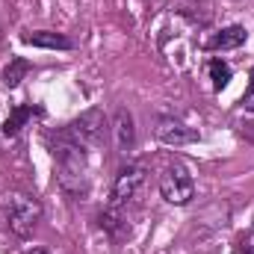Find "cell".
I'll return each instance as SVG.
<instances>
[{"label": "cell", "instance_id": "5bb4252c", "mask_svg": "<svg viewBox=\"0 0 254 254\" xmlns=\"http://www.w3.org/2000/svg\"><path fill=\"white\" fill-rule=\"evenodd\" d=\"M240 254H254V228L240 237Z\"/></svg>", "mask_w": 254, "mask_h": 254}, {"label": "cell", "instance_id": "7a4b0ae2", "mask_svg": "<svg viewBox=\"0 0 254 254\" xmlns=\"http://www.w3.org/2000/svg\"><path fill=\"white\" fill-rule=\"evenodd\" d=\"M3 216H6V225H9L12 234L27 237V234H33V228H36L39 219H42V204H39L33 195L15 192V195L6 198V204H3Z\"/></svg>", "mask_w": 254, "mask_h": 254}, {"label": "cell", "instance_id": "9c48e42d", "mask_svg": "<svg viewBox=\"0 0 254 254\" xmlns=\"http://www.w3.org/2000/svg\"><path fill=\"white\" fill-rule=\"evenodd\" d=\"M33 116H42V110H39V107H30V104H18V107L6 116V122H3V127H0V133H3L6 139H15Z\"/></svg>", "mask_w": 254, "mask_h": 254}, {"label": "cell", "instance_id": "5b68a950", "mask_svg": "<svg viewBox=\"0 0 254 254\" xmlns=\"http://www.w3.org/2000/svg\"><path fill=\"white\" fill-rule=\"evenodd\" d=\"M142 184H145V166H139V163H127V166H122L119 175H116V184H113L110 207H127V204L139 195Z\"/></svg>", "mask_w": 254, "mask_h": 254}, {"label": "cell", "instance_id": "7c38bea8", "mask_svg": "<svg viewBox=\"0 0 254 254\" xmlns=\"http://www.w3.org/2000/svg\"><path fill=\"white\" fill-rule=\"evenodd\" d=\"M27 71H30V63H27V60H12V63L3 68V86H6V89H15V86L24 80Z\"/></svg>", "mask_w": 254, "mask_h": 254}, {"label": "cell", "instance_id": "3957f363", "mask_svg": "<svg viewBox=\"0 0 254 254\" xmlns=\"http://www.w3.org/2000/svg\"><path fill=\"white\" fill-rule=\"evenodd\" d=\"M160 192H163V198H166L169 204H175V207H187L192 198H195L192 172L181 163V160H175V163H169V166L163 169V175H160Z\"/></svg>", "mask_w": 254, "mask_h": 254}, {"label": "cell", "instance_id": "8fae6325", "mask_svg": "<svg viewBox=\"0 0 254 254\" xmlns=\"http://www.w3.org/2000/svg\"><path fill=\"white\" fill-rule=\"evenodd\" d=\"M207 74H210V80H213V89H216V92H222V89L231 83V77H234L231 65L225 63L222 57H213V60L207 63Z\"/></svg>", "mask_w": 254, "mask_h": 254}, {"label": "cell", "instance_id": "ba28073f", "mask_svg": "<svg viewBox=\"0 0 254 254\" xmlns=\"http://www.w3.org/2000/svg\"><path fill=\"white\" fill-rule=\"evenodd\" d=\"M24 45H33V48H48V51H71L74 42L63 36V33H51V30H39V33H27L21 36Z\"/></svg>", "mask_w": 254, "mask_h": 254}, {"label": "cell", "instance_id": "8992f818", "mask_svg": "<svg viewBox=\"0 0 254 254\" xmlns=\"http://www.w3.org/2000/svg\"><path fill=\"white\" fill-rule=\"evenodd\" d=\"M154 133H157V139H160L163 145H169V148H184V145L198 142V130L190 127V125H184V122L175 119V116H160Z\"/></svg>", "mask_w": 254, "mask_h": 254}, {"label": "cell", "instance_id": "30bf717a", "mask_svg": "<svg viewBox=\"0 0 254 254\" xmlns=\"http://www.w3.org/2000/svg\"><path fill=\"white\" fill-rule=\"evenodd\" d=\"M246 39H249L246 27H243V24H231V27L219 30V33L210 39V51H234V48L246 45Z\"/></svg>", "mask_w": 254, "mask_h": 254}, {"label": "cell", "instance_id": "277c9868", "mask_svg": "<svg viewBox=\"0 0 254 254\" xmlns=\"http://www.w3.org/2000/svg\"><path fill=\"white\" fill-rule=\"evenodd\" d=\"M74 142H80L83 148H101L107 142V119L101 110H86L80 119H74L71 125H65Z\"/></svg>", "mask_w": 254, "mask_h": 254}, {"label": "cell", "instance_id": "9a60e30c", "mask_svg": "<svg viewBox=\"0 0 254 254\" xmlns=\"http://www.w3.org/2000/svg\"><path fill=\"white\" fill-rule=\"evenodd\" d=\"M30 254H48V252H45V249H33Z\"/></svg>", "mask_w": 254, "mask_h": 254}, {"label": "cell", "instance_id": "4fadbf2b", "mask_svg": "<svg viewBox=\"0 0 254 254\" xmlns=\"http://www.w3.org/2000/svg\"><path fill=\"white\" fill-rule=\"evenodd\" d=\"M240 107H243L246 113H254V68H252V74H249V89H246L243 98H240Z\"/></svg>", "mask_w": 254, "mask_h": 254}, {"label": "cell", "instance_id": "52a82bcc", "mask_svg": "<svg viewBox=\"0 0 254 254\" xmlns=\"http://www.w3.org/2000/svg\"><path fill=\"white\" fill-rule=\"evenodd\" d=\"M113 133H116V145L119 151L127 154L133 151V142H136V127H133V116L127 107H119L116 110V119H113Z\"/></svg>", "mask_w": 254, "mask_h": 254}, {"label": "cell", "instance_id": "6da1fadb", "mask_svg": "<svg viewBox=\"0 0 254 254\" xmlns=\"http://www.w3.org/2000/svg\"><path fill=\"white\" fill-rule=\"evenodd\" d=\"M45 145L57 163V181L63 192L74 195V198H83L89 192V160H86V148L80 142L71 139V133L60 127V130H51L45 133Z\"/></svg>", "mask_w": 254, "mask_h": 254}]
</instances>
